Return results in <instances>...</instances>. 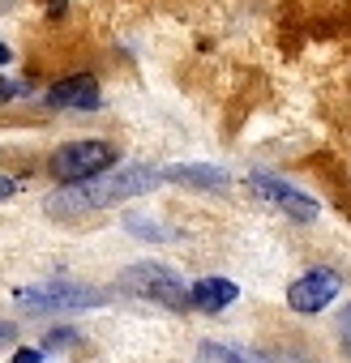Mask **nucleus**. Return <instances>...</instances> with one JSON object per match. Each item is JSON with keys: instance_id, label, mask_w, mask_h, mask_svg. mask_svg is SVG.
Masks as SVG:
<instances>
[{"instance_id": "3", "label": "nucleus", "mask_w": 351, "mask_h": 363, "mask_svg": "<svg viewBox=\"0 0 351 363\" xmlns=\"http://www.w3.org/2000/svg\"><path fill=\"white\" fill-rule=\"evenodd\" d=\"M107 167H116V145L112 141H99V137H86V141H69L52 154V175L60 184H82V179H94L103 175Z\"/></svg>"}, {"instance_id": "4", "label": "nucleus", "mask_w": 351, "mask_h": 363, "mask_svg": "<svg viewBox=\"0 0 351 363\" xmlns=\"http://www.w3.org/2000/svg\"><path fill=\"white\" fill-rule=\"evenodd\" d=\"M107 295L94 291V286H82V282H69V278H52V282H39V286H26L18 291V303L26 312H69V308H99Z\"/></svg>"}, {"instance_id": "16", "label": "nucleus", "mask_w": 351, "mask_h": 363, "mask_svg": "<svg viewBox=\"0 0 351 363\" xmlns=\"http://www.w3.org/2000/svg\"><path fill=\"white\" fill-rule=\"evenodd\" d=\"M18 337V329H14V320H0V346H9Z\"/></svg>"}, {"instance_id": "1", "label": "nucleus", "mask_w": 351, "mask_h": 363, "mask_svg": "<svg viewBox=\"0 0 351 363\" xmlns=\"http://www.w3.org/2000/svg\"><path fill=\"white\" fill-rule=\"evenodd\" d=\"M163 184V175L150 171V167H124L107 179H82V184H65L60 193L48 197V214L52 218H86L94 210H107V206H120L129 197H141L150 189Z\"/></svg>"}, {"instance_id": "14", "label": "nucleus", "mask_w": 351, "mask_h": 363, "mask_svg": "<svg viewBox=\"0 0 351 363\" xmlns=\"http://www.w3.org/2000/svg\"><path fill=\"white\" fill-rule=\"evenodd\" d=\"M43 354H48V350H18L14 363H43Z\"/></svg>"}, {"instance_id": "15", "label": "nucleus", "mask_w": 351, "mask_h": 363, "mask_svg": "<svg viewBox=\"0 0 351 363\" xmlns=\"http://www.w3.org/2000/svg\"><path fill=\"white\" fill-rule=\"evenodd\" d=\"M22 184H18V179H9V175H0V201H5V197H14Z\"/></svg>"}, {"instance_id": "13", "label": "nucleus", "mask_w": 351, "mask_h": 363, "mask_svg": "<svg viewBox=\"0 0 351 363\" xmlns=\"http://www.w3.org/2000/svg\"><path fill=\"white\" fill-rule=\"evenodd\" d=\"M338 342H342V354L351 359V308L338 316Z\"/></svg>"}, {"instance_id": "11", "label": "nucleus", "mask_w": 351, "mask_h": 363, "mask_svg": "<svg viewBox=\"0 0 351 363\" xmlns=\"http://www.w3.org/2000/svg\"><path fill=\"white\" fill-rule=\"evenodd\" d=\"M73 342H77V333H73V329H56V333H48L43 350H56V346H73Z\"/></svg>"}, {"instance_id": "9", "label": "nucleus", "mask_w": 351, "mask_h": 363, "mask_svg": "<svg viewBox=\"0 0 351 363\" xmlns=\"http://www.w3.org/2000/svg\"><path fill=\"white\" fill-rule=\"evenodd\" d=\"M163 179H176V184H193V189H223L227 175L219 167H202V162H189V167H171L163 171Z\"/></svg>"}, {"instance_id": "8", "label": "nucleus", "mask_w": 351, "mask_h": 363, "mask_svg": "<svg viewBox=\"0 0 351 363\" xmlns=\"http://www.w3.org/2000/svg\"><path fill=\"white\" fill-rule=\"evenodd\" d=\"M236 295H240V286L232 278H198L189 286V303L202 308V312H223V308L236 303Z\"/></svg>"}, {"instance_id": "2", "label": "nucleus", "mask_w": 351, "mask_h": 363, "mask_svg": "<svg viewBox=\"0 0 351 363\" xmlns=\"http://www.w3.org/2000/svg\"><path fill=\"white\" fill-rule=\"evenodd\" d=\"M120 291H129V295H137V299H150V303H163V308H171V312L193 308V303H189V291H185V282H180V274L167 269V265H158V261L129 265V269L120 274Z\"/></svg>"}, {"instance_id": "7", "label": "nucleus", "mask_w": 351, "mask_h": 363, "mask_svg": "<svg viewBox=\"0 0 351 363\" xmlns=\"http://www.w3.org/2000/svg\"><path fill=\"white\" fill-rule=\"evenodd\" d=\"M48 107H73V111H94L103 99H99V82L90 73H73V77H60L56 86H48L43 94Z\"/></svg>"}, {"instance_id": "5", "label": "nucleus", "mask_w": 351, "mask_h": 363, "mask_svg": "<svg viewBox=\"0 0 351 363\" xmlns=\"http://www.w3.org/2000/svg\"><path fill=\"white\" fill-rule=\"evenodd\" d=\"M249 189H253L261 201H270L274 210L291 214L296 223H313V218L321 214V206H317L308 193H300L296 184H287V179H279V175H270V171H253V175H249Z\"/></svg>"}, {"instance_id": "17", "label": "nucleus", "mask_w": 351, "mask_h": 363, "mask_svg": "<svg viewBox=\"0 0 351 363\" xmlns=\"http://www.w3.org/2000/svg\"><path fill=\"white\" fill-rule=\"evenodd\" d=\"M5 65H9V48H5V43H0V69H5Z\"/></svg>"}, {"instance_id": "6", "label": "nucleus", "mask_w": 351, "mask_h": 363, "mask_svg": "<svg viewBox=\"0 0 351 363\" xmlns=\"http://www.w3.org/2000/svg\"><path fill=\"white\" fill-rule=\"evenodd\" d=\"M338 291H342V278H338L334 269H308V274H300V278L287 286V308L300 312V316H313V312H321Z\"/></svg>"}, {"instance_id": "12", "label": "nucleus", "mask_w": 351, "mask_h": 363, "mask_svg": "<svg viewBox=\"0 0 351 363\" xmlns=\"http://www.w3.org/2000/svg\"><path fill=\"white\" fill-rule=\"evenodd\" d=\"M18 94H26V82H14V77H0V103H9V99H18Z\"/></svg>"}, {"instance_id": "10", "label": "nucleus", "mask_w": 351, "mask_h": 363, "mask_svg": "<svg viewBox=\"0 0 351 363\" xmlns=\"http://www.w3.org/2000/svg\"><path fill=\"white\" fill-rule=\"evenodd\" d=\"M198 363H266V354H257L249 346H236V342H206L198 350Z\"/></svg>"}]
</instances>
